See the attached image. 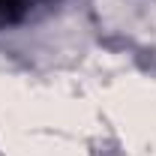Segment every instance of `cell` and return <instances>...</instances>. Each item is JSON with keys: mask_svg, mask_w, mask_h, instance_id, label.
Here are the masks:
<instances>
[{"mask_svg": "<svg viewBox=\"0 0 156 156\" xmlns=\"http://www.w3.org/2000/svg\"><path fill=\"white\" fill-rule=\"evenodd\" d=\"M24 3H27V0H0V9H3L6 15H12V12L24 9Z\"/></svg>", "mask_w": 156, "mask_h": 156, "instance_id": "obj_1", "label": "cell"}]
</instances>
